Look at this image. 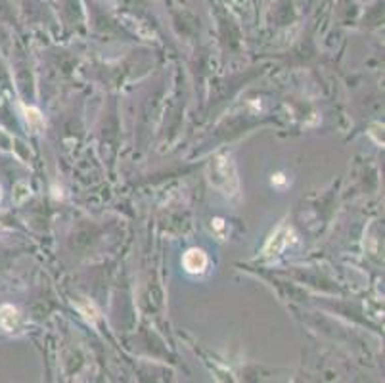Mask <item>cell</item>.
<instances>
[{
    "label": "cell",
    "instance_id": "8992f818",
    "mask_svg": "<svg viewBox=\"0 0 385 383\" xmlns=\"http://www.w3.org/2000/svg\"><path fill=\"white\" fill-rule=\"evenodd\" d=\"M0 200H2V188H0Z\"/></svg>",
    "mask_w": 385,
    "mask_h": 383
},
{
    "label": "cell",
    "instance_id": "6da1fadb",
    "mask_svg": "<svg viewBox=\"0 0 385 383\" xmlns=\"http://www.w3.org/2000/svg\"><path fill=\"white\" fill-rule=\"evenodd\" d=\"M289 242H293V230L288 226L278 228V230L271 236L268 244L264 245V255H268V257H271V255H278Z\"/></svg>",
    "mask_w": 385,
    "mask_h": 383
},
{
    "label": "cell",
    "instance_id": "5b68a950",
    "mask_svg": "<svg viewBox=\"0 0 385 383\" xmlns=\"http://www.w3.org/2000/svg\"><path fill=\"white\" fill-rule=\"evenodd\" d=\"M272 180H276L278 184H282L284 180H286V178H284V174H282V173H278V174H276V178H272Z\"/></svg>",
    "mask_w": 385,
    "mask_h": 383
},
{
    "label": "cell",
    "instance_id": "277c9868",
    "mask_svg": "<svg viewBox=\"0 0 385 383\" xmlns=\"http://www.w3.org/2000/svg\"><path fill=\"white\" fill-rule=\"evenodd\" d=\"M23 113H25V121L29 123V127H31L33 131L38 132L41 129H43L44 119L36 107H23Z\"/></svg>",
    "mask_w": 385,
    "mask_h": 383
},
{
    "label": "cell",
    "instance_id": "7a4b0ae2",
    "mask_svg": "<svg viewBox=\"0 0 385 383\" xmlns=\"http://www.w3.org/2000/svg\"><path fill=\"white\" fill-rule=\"evenodd\" d=\"M182 264L186 272L190 274H202L203 270L207 269V255L202 249H190L184 253Z\"/></svg>",
    "mask_w": 385,
    "mask_h": 383
},
{
    "label": "cell",
    "instance_id": "3957f363",
    "mask_svg": "<svg viewBox=\"0 0 385 383\" xmlns=\"http://www.w3.org/2000/svg\"><path fill=\"white\" fill-rule=\"evenodd\" d=\"M19 322V313L16 307L12 305H4L0 309V326L4 328L6 331H12L18 328Z\"/></svg>",
    "mask_w": 385,
    "mask_h": 383
}]
</instances>
